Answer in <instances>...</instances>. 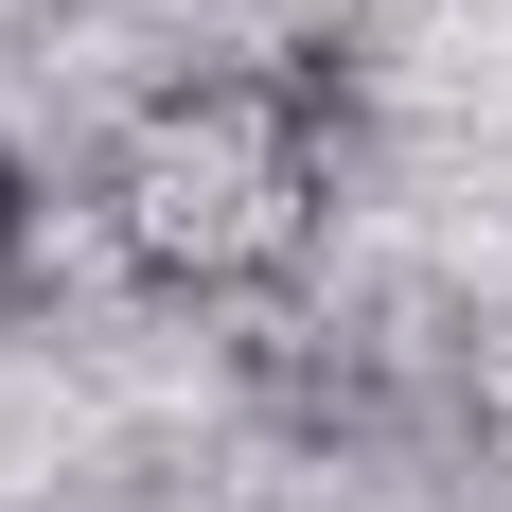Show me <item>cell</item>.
<instances>
[{"mask_svg": "<svg viewBox=\"0 0 512 512\" xmlns=\"http://www.w3.org/2000/svg\"><path fill=\"white\" fill-rule=\"evenodd\" d=\"M301 195H318V106L301 89H195V106H159L124 142V177H106V212H124V248L159 283L283 265L301 248Z\"/></svg>", "mask_w": 512, "mask_h": 512, "instance_id": "cell-1", "label": "cell"}, {"mask_svg": "<svg viewBox=\"0 0 512 512\" xmlns=\"http://www.w3.org/2000/svg\"><path fill=\"white\" fill-rule=\"evenodd\" d=\"M0 248H18V159H0Z\"/></svg>", "mask_w": 512, "mask_h": 512, "instance_id": "cell-2", "label": "cell"}]
</instances>
